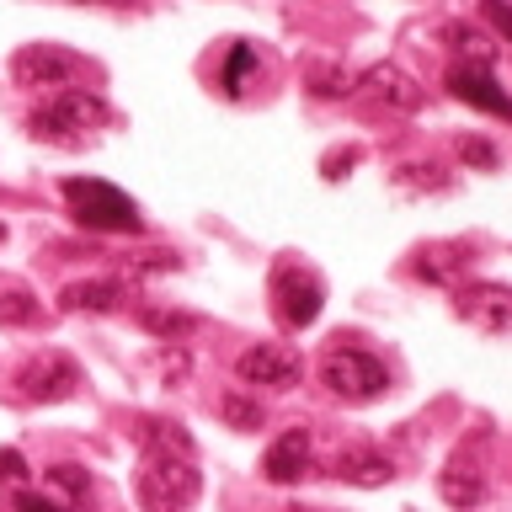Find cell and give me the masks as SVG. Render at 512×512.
<instances>
[{
    "mask_svg": "<svg viewBox=\"0 0 512 512\" xmlns=\"http://www.w3.org/2000/svg\"><path fill=\"white\" fill-rule=\"evenodd\" d=\"M139 320H144V331L166 336V342H182L187 331H198V315H187V310H160V304H144Z\"/></svg>",
    "mask_w": 512,
    "mask_h": 512,
    "instance_id": "obj_18",
    "label": "cell"
},
{
    "mask_svg": "<svg viewBox=\"0 0 512 512\" xmlns=\"http://www.w3.org/2000/svg\"><path fill=\"white\" fill-rule=\"evenodd\" d=\"M198 496H203V475L192 470V459L144 454V470H139V507L144 512H187Z\"/></svg>",
    "mask_w": 512,
    "mask_h": 512,
    "instance_id": "obj_3",
    "label": "cell"
},
{
    "mask_svg": "<svg viewBox=\"0 0 512 512\" xmlns=\"http://www.w3.org/2000/svg\"><path fill=\"white\" fill-rule=\"evenodd\" d=\"M0 246H6V219H0Z\"/></svg>",
    "mask_w": 512,
    "mask_h": 512,
    "instance_id": "obj_31",
    "label": "cell"
},
{
    "mask_svg": "<svg viewBox=\"0 0 512 512\" xmlns=\"http://www.w3.org/2000/svg\"><path fill=\"white\" fill-rule=\"evenodd\" d=\"M480 11H486V22L512 43V0H480Z\"/></svg>",
    "mask_w": 512,
    "mask_h": 512,
    "instance_id": "obj_24",
    "label": "cell"
},
{
    "mask_svg": "<svg viewBox=\"0 0 512 512\" xmlns=\"http://www.w3.org/2000/svg\"><path fill=\"white\" fill-rule=\"evenodd\" d=\"M320 384H326L331 395H342L347 406H368V400H379L390 390V368L363 347H336V352H326V363H320Z\"/></svg>",
    "mask_w": 512,
    "mask_h": 512,
    "instance_id": "obj_4",
    "label": "cell"
},
{
    "mask_svg": "<svg viewBox=\"0 0 512 512\" xmlns=\"http://www.w3.org/2000/svg\"><path fill=\"white\" fill-rule=\"evenodd\" d=\"M251 70H256V54H251L246 43H235V48H230V64H224V91L240 96V91H246V75H251Z\"/></svg>",
    "mask_w": 512,
    "mask_h": 512,
    "instance_id": "obj_22",
    "label": "cell"
},
{
    "mask_svg": "<svg viewBox=\"0 0 512 512\" xmlns=\"http://www.w3.org/2000/svg\"><path fill=\"white\" fill-rule=\"evenodd\" d=\"M448 91H454L464 107H475V112H491V118H512V96L496 86V80L480 70V64H454V70H448Z\"/></svg>",
    "mask_w": 512,
    "mask_h": 512,
    "instance_id": "obj_10",
    "label": "cell"
},
{
    "mask_svg": "<svg viewBox=\"0 0 512 512\" xmlns=\"http://www.w3.org/2000/svg\"><path fill=\"white\" fill-rule=\"evenodd\" d=\"M123 299H128V288L118 278H86V283H70L59 294L64 310H86V315H112Z\"/></svg>",
    "mask_w": 512,
    "mask_h": 512,
    "instance_id": "obj_15",
    "label": "cell"
},
{
    "mask_svg": "<svg viewBox=\"0 0 512 512\" xmlns=\"http://www.w3.org/2000/svg\"><path fill=\"white\" fill-rule=\"evenodd\" d=\"M443 38L454 43L459 54H470V59L480 64V70H486V64L496 59V48L486 43V32H475V27H464V22H448V27H443Z\"/></svg>",
    "mask_w": 512,
    "mask_h": 512,
    "instance_id": "obj_20",
    "label": "cell"
},
{
    "mask_svg": "<svg viewBox=\"0 0 512 512\" xmlns=\"http://www.w3.org/2000/svg\"><path fill=\"white\" fill-rule=\"evenodd\" d=\"M0 480H6V486H22L27 480V459L16 454V448H0Z\"/></svg>",
    "mask_w": 512,
    "mask_h": 512,
    "instance_id": "obj_26",
    "label": "cell"
},
{
    "mask_svg": "<svg viewBox=\"0 0 512 512\" xmlns=\"http://www.w3.org/2000/svg\"><path fill=\"white\" fill-rule=\"evenodd\" d=\"M438 496L454 512L480 507V502H486V470H475V464H464V459L443 464V470H438Z\"/></svg>",
    "mask_w": 512,
    "mask_h": 512,
    "instance_id": "obj_14",
    "label": "cell"
},
{
    "mask_svg": "<svg viewBox=\"0 0 512 512\" xmlns=\"http://www.w3.org/2000/svg\"><path fill=\"white\" fill-rule=\"evenodd\" d=\"M75 75H86V59L70 54V48H59V43H22L11 54V80L27 91H43V86L64 91Z\"/></svg>",
    "mask_w": 512,
    "mask_h": 512,
    "instance_id": "obj_5",
    "label": "cell"
},
{
    "mask_svg": "<svg viewBox=\"0 0 512 512\" xmlns=\"http://www.w3.org/2000/svg\"><path fill=\"white\" fill-rule=\"evenodd\" d=\"M288 512H310V507H288Z\"/></svg>",
    "mask_w": 512,
    "mask_h": 512,
    "instance_id": "obj_32",
    "label": "cell"
},
{
    "mask_svg": "<svg viewBox=\"0 0 512 512\" xmlns=\"http://www.w3.org/2000/svg\"><path fill=\"white\" fill-rule=\"evenodd\" d=\"M310 91L315 96H352V91H358V75L336 70V64H315V70H310Z\"/></svg>",
    "mask_w": 512,
    "mask_h": 512,
    "instance_id": "obj_21",
    "label": "cell"
},
{
    "mask_svg": "<svg viewBox=\"0 0 512 512\" xmlns=\"http://www.w3.org/2000/svg\"><path fill=\"white\" fill-rule=\"evenodd\" d=\"M107 118H112V107H107L96 91L64 86V91H54V96H48V102L27 118V134L43 139V144H59V150H80L91 128H102Z\"/></svg>",
    "mask_w": 512,
    "mask_h": 512,
    "instance_id": "obj_1",
    "label": "cell"
},
{
    "mask_svg": "<svg viewBox=\"0 0 512 512\" xmlns=\"http://www.w3.org/2000/svg\"><path fill=\"white\" fill-rule=\"evenodd\" d=\"M320 304H326V288H320L315 272H304V267H278L272 272V310H278V320L288 331H304V326H315V315H320Z\"/></svg>",
    "mask_w": 512,
    "mask_h": 512,
    "instance_id": "obj_6",
    "label": "cell"
},
{
    "mask_svg": "<svg viewBox=\"0 0 512 512\" xmlns=\"http://www.w3.org/2000/svg\"><path fill=\"white\" fill-rule=\"evenodd\" d=\"M75 6H139V0H75Z\"/></svg>",
    "mask_w": 512,
    "mask_h": 512,
    "instance_id": "obj_30",
    "label": "cell"
},
{
    "mask_svg": "<svg viewBox=\"0 0 512 512\" xmlns=\"http://www.w3.org/2000/svg\"><path fill=\"white\" fill-rule=\"evenodd\" d=\"M459 155L470 160V166H496V150L486 139H459Z\"/></svg>",
    "mask_w": 512,
    "mask_h": 512,
    "instance_id": "obj_27",
    "label": "cell"
},
{
    "mask_svg": "<svg viewBox=\"0 0 512 512\" xmlns=\"http://www.w3.org/2000/svg\"><path fill=\"white\" fill-rule=\"evenodd\" d=\"M134 438L144 454H171V459H192L198 454V443H192V432L182 422H160V416H144L134 427Z\"/></svg>",
    "mask_w": 512,
    "mask_h": 512,
    "instance_id": "obj_16",
    "label": "cell"
},
{
    "mask_svg": "<svg viewBox=\"0 0 512 512\" xmlns=\"http://www.w3.org/2000/svg\"><path fill=\"white\" fill-rule=\"evenodd\" d=\"M454 310L475 331H512V288L507 283H464L454 294Z\"/></svg>",
    "mask_w": 512,
    "mask_h": 512,
    "instance_id": "obj_9",
    "label": "cell"
},
{
    "mask_svg": "<svg viewBox=\"0 0 512 512\" xmlns=\"http://www.w3.org/2000/svg\"><path fill=\"white\" fill-rule=\"evenodd\" d=\"M59 192L70 203L75 224H86V230H102V235H139L144 230L139 203L112 182H102V176H64Z\"/></svg>",
    "mask_w": 512,
    "mask_h": 512,
    "instance_id": "obj_2",
    "label": "cell"
},
{
    "mask_svg": "<svg viewBox=\"0 0 512 512\" xmlns=\"http://www.w3.org/2000/svg\"><path fill=\"white\" fill-rule=\"evenodd\" d=\"M48 480H54V486H59L64 496H75V502L91 491V475L80 470V464H54V470H48Z\"/></svg>",
    "mask_w": 512,
    "mask_h": 512,
    "instance_id": "obj_23",
    "label": "cell"
},
{
    "mask_svg": "<svg viewBox=\"0 0 512 512\" xmlns=\"http://www.w3.org/2000/svg\"><path fill=\"white\" fill-rule=\"evenodd\" d=\"M219 416H224L235 432H256V427L267 422V406H262L256 395H246V390H230V395L219 400Z\"/></svg>",
    "mask_w": 512,
    "mask_h": 512,
    "instance_id": "obj_17",
    "label": "cell"
},
{
    "mask_svg": "<svg viewBox=\"0 0 512 512\" xmlns=\"http://www.w3.org/2000/svg\"><path fill=\"white\" fill-rule=\"evenodd\" d=\"M358 86L374 96L379 107H395V112H416V107L427 102V91L416 86V80L400 70V64H374L368 75H358Z\"/></svg>",
    "mask_w": 512,
    "mask_h": 512,
    "instance_id": "obj_11",
    "label": "cell"
},
{
    "mask_svg": "<svg viewBox=\"0 0 512 512\" xmlns=\"http://www.w3.org/2000/svg\"><path fill=\"white\" fill-rule=\"evenodd\" d=\"M171 267H176L171 251H139V256H128V272H171Z\"/></svg>",
    "mask_w": 512,
    "mask_h": 512,
    "instance_id": "obj_25",
    "label": "cell"
},
{
    "mask_svg": "<svg viewBox=\"0 0 512 512\" xmlns=\"http://www.w3.org/2000/svg\"><path fill=\"white\" fill-rule=\"evenodd\" d=\"M299 374H304L299 352L278 347V342H256L235 358V379L240 384H262V390H294Z\"/></svg>",
    "mask_w": 512,
    "mask_h": 512,
    "instance_id": "obj_7",
    "label": "cell"
},
{
    "mask_svg": "<svg viewBox=\"0 0 512 512\" xmlns=\"http://www.w3.org/2000/svg\"><path fill=\"white\" fill-rule=\"evenodd\" d=\"M16 512H64V507H54L48 496H32V491H16V502H11Z\"/></svg>",
    "mask_w": 512,
    "mask_h": 512,
    "instance_id": "obj_28",
    "label": "cell"
},
{
    "mask_svg": "<svg viewBox=\"0 0 512 512\" xmlns=\"http://www.w3.org/2000/svg\"><path fill=\"white\" fill-rule=\"evenodd\" d=\"M331 475L347 480V486H390L395 459L379 454V448H368V443H352V448H342V454L331 459Z\"/></svg>",
    "mask_w": 512,
    "mask_h": 512,
    "instance_id": "obj_12",
    "label": "cell"
},
{
    "mask_svg": "<svg viewBox=\"0 0 512 512\" xmlns=\"http://www.w3.org/2000/svg\"><path fill=\"white\" fill-rule=\"evenodd\" d=\"M304 470H310V432L294 427V432H283V438L267 448L262 475L272 480V486H288V480H299Z\"/></svg>",
    "mask_w": 512,
    "mask_h": 512,
    "instance_id": "obj_13",
    "label": "cell"
},
{
    "mask_svg": "<svg viewBox=\"0 0 512 512\" xmlns=\"http://www.w3.org/2000/svg\"><path fill=\"white\" fill-rule=\"evenodd\" d=\"M352 160H358V150H342V155H331V160H326V176H331V182H336V176H347V166H352Z\"/></svg>",
    "mask_w": 512,
    "mask_h": 512,
    "instance_id": "obj_29",
    "label": "cell"
},
{
    "mask_svg": "<svg viewBox=\"0 0 512 512\" xmlns=\"http://www.w3.org/2000/svg\"><path fill=\"white\" fill-rule=\"evenodd\" d=\"M16 384H22V395H27V400H70V395H75V384H80V368H75L70 352L43 347L38 358H27V363H22Z\"/></svg>",
    "mask_w": 512,
    "mask_h": 512,
    "instance_id": "obj_8",
    "label": "cell"
},
{
    "mask_svg": "<svg viewBox=\"0 0 512 512\" xmlns=\"http://www.w3.org/2000/svg\"><path fill=\"white\" fill-rule=\"evenodd\" d=\"M43 315V304L27 288H0V326H32Z\"/></svg>",
    "mask_w": 512,
    "mask_h": 512,
    "instance_id": "obj_19",
    "label": "cell"
}]
</instances>
